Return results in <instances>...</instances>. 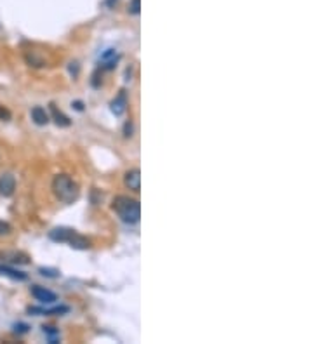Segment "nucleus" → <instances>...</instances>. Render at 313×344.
Masks as SVG:
<instances>
[{
    "label": "nucleus",
    "mask_w": 313,
    "mask_h": 344,
    "mask_svg": "<svg viewBox=\"0 0 313 344\" xmlns=\"http://www.w3.org/2000/svg\"><path fill=\"white\" fill-rule=\"evenodd\" d=\"M112 209L117 212L120 221L126 225H136L141 218V205L136 198H131L126 195H119L113 198Z\"/></svg>",
    "instance_id": "obj_1"
},
{
    "label": "nucleus",
    "mask_w": 313,
    "mask_h": 344,
    "mask_svg": "<svg viewBox=\"0 0 313 344\" xmlns=\"http://www.w3.org/2000/svg\"><path fill=\"white\" fill-rule=\"evenodd\" d=\"M52 193L63 203H73L80 195V188L77 181H73L68 174H58L52 179Z\"/></svg>",
    "instance_id": "obj_2"
},
{
    "label": "nucleus",
    "mask_w": 313,
    "mask_h": 344,
    "mask_svg": "<svg viewBox=\"0 0 313 344\" xmlns=\"http://www.w3.org/2000/svg\"><path fill=\"white\" fill-rule=\"evenodd\" d=\"M49 238L52 242H59V243H68L70 247L79 250H87L90 247V242L86 238V236L79 235L75 229L70 228H54L49 231Z\"/></svg>",
    "instance_id": "obj_3"
},
{
    "label": "nucleus",
    "mask_w": 313,
    "mask_h": 344,
    "mask_svg": "<svg viewBox=\"0 0 313 344\" xmlns=\"http://www.w3.org/2000/svg\"><path fill=\"white\" fill-rule=\"evenodd\" d=\"M30 292H32V296L35 297L39 303H42V305H52V303L58 301V296H56L52 290L45 289V287L33 285L32 289H30Z\"/></svg>",
    "instance_id": "obj_4"
},
{
    "label": "nucleus",
    "mask_w": 313,
    "mask_h": 344,
    "mask_svg": "<svg viewBox=\"0 0 313 344\" xmlns=\"http://www.w3.org/2000/svg\"><path fill=\"white\" fill-rule=\"evenodd\" d=\"M16 191V178L11 172H5V174L0 176V195L4 198L12 196Z\"/></svg>",
    "instance_id": "obj_5"
},
{
    "label": "nucleus",
    "mask_w": 313,
    "mask_h": 344,
    "mask_svg": "<svg viewBox=\"0 0 313 344\" xmlns=\"http://www.w3.org/2000/svg\"><path fill=\"white\" fill-rule=\"evenodd\" d=\"M127 106H129V101H127V92L124 91H119V94L113 98V101L110 103V110L115 116H122L126 113Z\"/></svg>",
    "instance_id": "obj_6"
},
{
    "label": "nucleus",
    "mask_w": 313,
    "mask_h": 344,
    "mask_svg": "<svg viewBox=\"0 0 313 344\" xmlns=\"http://www.w3.org/2000/svg\"><path fill=\"white\" fill-rule=\"evenodd\" d=\"M124 185L126 188H129L131 191L137 193L141 190V172L139 169H129L124 174Z\"/></svg>",
    "instance_id": "obj_7"
},
{
    "label": "nucleus",
    "mask_w": 313,
    "mask_h": 344,
    "mask_svg": "<svg viewBox=\"0 0 313 344\" xmlns=\"http://www.w3.org/2000/svg\"><path fill=\"white\" fill-rule=\"evenodd\" d=\"M49 110H50V115H49L50 120H54V123L58 127H70L72 125V120H70L61 110H58V106H56L54 103H50Z\"/></svg>",
    "instance_id": "obj_8"
},
{
    "label": "nucleus",
    "mask_w": 313,
    "mask_h": 344,
    "mask_svg": "<svg viewBox=\"0 0 313 344\" xmlns=\"http://www.w3.org/2000/svg\"><path fill=\"white\" fill-rule=\"evenodd\" d=\"M30 116H32L33 123H37V125H47V123L50 122L49 113H47L45 108H42V106H33L32 112H30Z\"/></svg>",
    "instance_id": "obj_9"
},
{
    "label": "nucleus",
    "mask_w": 313,
    "mask_h": 344,
    "mask_svg": "<svg viewBox=\"0 0 313 344\" xmlns=\"http://www.w3.org/2000/svg\"><path fill=\"white\" fill-rule=\"evenodd\" d=\"M119 59H120V56L117 54L113 49H108V51L101 56V68H103V70H113L117 66V63H119Z\"/></svg>",
    "instance_id": "obj_10"
},
{
    "label": "nucleus",
    "mask_w": 313,
    "mask_h": 344,
    "mask_svg": "<svg viewBox=\"0 0 313 344\" xmlns=\"http://www.w3.org/2000/svg\"><path fill=\"white\" fill-rule=\"evenodd\" d=\"M0 275L9 276V278L18 280V282H25V280H28V275H26L25 271H19V269L12 268V266H7V265H0Z\"/></svg>",
    "instance_id": "obj_11"
},
{
    "label": "nucleus",
    "mask_w": 313,
    "mask_h": 344,
    "mask_svg": "<svg viewBox=\"0 0 313 344\" xmlns=\"http://www.w3.org/2000/svg\"><path fill=\"white\" fill-rule=\"evenodd\" d=\"M2 261H7L11 265H28L30 257L23 252H4L2 254Z\"/></svg>",
    "instance_id": "obj_12"
},
{
    "label": "nucleus",
    "mask_w": 313,
    "mask_h": 344,
    "mask_svg": "<svg viewBox=\"0 0 313 344\" xmlns=\"http://www.w3.org/2000/svg\"><path fill=\"white\" fill-rule=\"evenodd\" d=\"M70 308L68 306H56V308H50V309H44V308H28V313H33V315H45V316H50V315H63V313H68Z\"/></svg>",
    "instance_id": "obj_13"
},
{
    "label": "nucleus",
    "mask_w": 313,
    "mask_h": 344,
    "mask_svg": "<svg viewBox=\"0 0 313 344\" xmlns=\"http://www.w3.org/2000/svg\"><path fill=\"white\" fill-rule=\"evenodd\" d=\"M42 330H44V334H45V336H49V341H50V343H52V344L58 343L59 330H56L54 327H45V325L42 327Z\"/></svg>",
    "instance_id": "obj_14"
},
{
    "label": "nucleus",
    "mask_w": 313,
    "mask_h": 344,
    "mask_svg": "<svg viewBox=\"0 0 313 344\" xmlns=\"http://www.w3.org/2000/svg\"><path fill=\"white\" fill-rule=\"evenodd\" d=\"M139 0H131L129 4H127V11H129V14H139Z\"/></svg>",
    "instance_id": "obj_15"
},
{
    "label": "nucleus",
    "mask_w": 313,
    "mask_h": 344,
    "mask_svg": "<svg viewBox=\"0 0 313 344\" xmlns=\"http://www.w3.org/2000/svg\"><path fill=\"white\" fill-rule=\"evenodd\" d=\"M11 118H12L11 110H7L4 105H0V120H2V122H9Z\"/></svg>",
    "instance_id": "obj_16"
},
{
    "label": "nucleus",
    "mask_w": 313,
    "mask_h": 344,
    "mask_svg": "<svg viewBox=\"0 0 313 344\" xmlns=\"http://www.w3.org/2000/svg\"><path fill=\"white\" fill-rule=\"evenodd\" d=\"M12 231V226L5 221H0V236H5V235H11Z\"/></svg>",
    "instance_id": "obj_17"
},
{
    "label": "nucleus",
    "mask_w": 313,
    "mask_h": 344,
    "mask_svg": "<svg viewBox=\"0 0 313 344\" xmlns=\"http://www.w3.org/2000/svg\"><path fill=\"white\" fill-rule=\"evenodd\" d=\"M40 275L49 276V278H58V276H59V271H58V269H45V268H40Z\"/></svg>",
    "instance_id": "obj_18"
},
{
    "label": "nucleus",
    "mask_w": 313,
    "mask_h": 344,
    "mask_svg": "<svg viewBox=\"0 0 313 344\" xmlns=\"http://www.w3.org/2000/svg\"><path fill=\"white\" fill-rule=\"evenodd\" d=\"M124 136L126 138H133V122L131 120H127L126 125H124Z\"/></svg>",
    "instance_id": "obj_19"
},
{
    "label": "nucleus",
    "mask_w": 313,
    "mask_h": 344,
    "mask_svg": "<svg viewBox=\"0 0 313 344\" xmlns=\"http://www.w3.org/2000/svg\"><path fill=\"white\" fill-rule=\"evenodd\" d=\"M70 73H72L73 76L79 75V63H72V65H70Z\"/></svg>",
    "instance_id": "obj_20"
},
{
    "label": "nucleus",
    "mask_w": 313,
    "mask_h": 344,
    "mask_svg": "<svg viewBox=\"0 0 313 344\" xmlns=\"http://www.w3.org/2000/svg\"><path fill=\"white\" fill-rule=\"evenodd\" d=\"M72 106H75V110H79V112H82L84 110V105L80 101H77V103H72Z\"/></svg>",
    "instance_id": "obj_21"
}]
</instances>
